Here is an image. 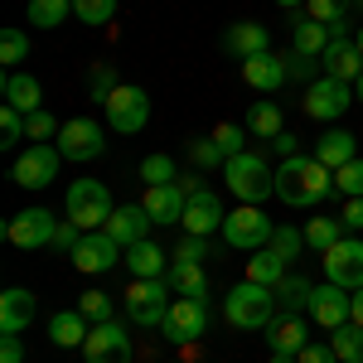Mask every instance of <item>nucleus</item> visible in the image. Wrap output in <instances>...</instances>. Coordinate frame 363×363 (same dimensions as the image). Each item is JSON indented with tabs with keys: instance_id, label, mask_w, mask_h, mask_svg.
I'll use <instances>...</instances> for the list:
<instances>
[{
	"instance_id": "f257e3e1",
	"label": "nucleus",
	"mask_w": 363,
	"mask_h": 363,
	"mask_svg": "<svg viewBox=\"0 0 363 363\" xmlns=\"http://www.w3.org/2000/svg\"><path fill=\"white\" fill-rule=\"evenodd\" d=\"M335 194V169H325L315 155H291L277 169V199L291 208H315L320 199Z\"/></svg>"
},
{
	"instance_id": "f03ea898",
	"label": "nucleus",
	"mask_w": 363,
	"mask_h": 363,
	"mask_svg": "<svg viewBox=\"0 0 363 363\" xmlns=\"http://www.w3.org/2000/svg\"><path fill=\"white\" fill-rule=\"evenodd\" d=\"M277 291L262 286V281H238L223 296V320L233 330H267L277 320Z\"/></svg>"
},
{
	"instance_id": "7ed1b4c3",
	"label": "nucleus",
	"mask_w": 363,
	"mask_h": 363,
	"mask_svg": "<svg viewBox=\"0 0 363 363\" xmlns=\"http://www.w3.org/2000/svg\"><path fill=\"white\" fill-rule=\"evenodd\" d=\"M223 184L233 189V199L262 203V199L277 194V169L267 165L262 150H242V155H233V160L223 165Z\"/></svg>"
},
{
	"instance_id": "20e7f679",
	"label": "nucleus",
	"mask_w": 363,
	"mask_h": 363,
	"mask_svg": "<svg viewBox=\"0 0 363 363\" xmlns=\"http://www.w3.org/2000/svg\"><path fill=\"white\" fill-rule=\"evenodd\" d=\"M121 306H126V320H131L136 330H160V325H165V315H169V306H174V291H169L165 277L131 281V286H126V296H121Z\"/></svg>"
},
{
	"instance_id": "39448f33",
	"label": "nucleus",
	"mask_w": 363,
	"mask_h": 363,
	"mask_svg": "<svg viewBox=\"0 0 363 363\" xmlns=\"http://www.w3.org/2000/svg\"><path fill=\"white\" fill-rule=\"evenodd\" d=\"M112 213H116V203L102 179H73L68 184V223H78L83 233H97V228H107Z\"/></svg>"
},
{
	"instance_id": "423d86ee",
	"label": "nucleus",
	"mask_w": 363,
	"mask_h": 363,
	"mask_svg": "<svg viewBox=\"0 0 363 363\" xmlns=\"http://www.w3.org/2000/svg\"><path fill=\"white\" fill-rule=\"evenodd\" d=\"M272 233H277V223L262 213V203H242V208H233L223 218V242L238 252H257L272 242Z\"/></svg>"
},
{
	"instance_id": "0eeeda50",
	"label": "nucleus",
	"mask_w": 363,
	"mask_h": 363,
	"mask_svg": "<svg viewBox=\"0 0 363 363\" xmlns=\"http://www.w3.org/2000/svg\"><path fill=\"white\" fill-rule=\"evenodd\" d=\"M58 165H63V150H58L54 140L49 145H39V140H29L25 150H20V160H15V184L20 189H49L58 179Z\"/></svg>"
},
{
	"instance_id": "6e6552de",
	"label": "nucleus",
	"mask_w": 363,
	"mask_h": 363,
	"mask_svg": "<svg viewBox=\"0 0 363 363\" xmlns=\"http://www.w3.org/2000/svg\"><path fill=\"white\" fill-rule=\"evenodd\" d=\"M145 121H150V97H145V87L121 83L112 97H107V126H112L116 136H136V131H145Z\"/></svg>"
},
{
	"instance_id": "1a4fd4ad",
	"label": "nucleus",
	"mask_w": 363,
	"mask_h": 363,
	"mask_svg": "<svg viewBox=\"0 0 363 363\" xmlns=\"http://www.w3.org/2000/svg\"><path fill=\"white\" fill-rule=\"evenodd\" d=\"M58 233V218L49 208H25V213H15L10 223H5V242L20 252H34V247H49Z\"/></svg>"
},
{
	"instance_id": "9d476101",
	"label": "nucleus",
	"mask_w": 363,
	"mask_h": 363,
	"mask_svg": "<svg viewBox=\"0 0 363 363\" xmlns=\"http://www.w3.org/2000/svg\"><path fill=\"white\" fill-rule=\"evenodd\" d=\"M83 359L87 363H131L136 359V344L126 335V325L107 320V325H92V335L83 344Z\"/></svg>"
},
{
	"instance_id": "9b49d317",
	"label": "nucleus",
	"mask_w": 363,
	"mask_h": 363,
	"mask_svg": "<svg viewBox=\"0 0 363 363\" xmlns=\"http://www.w3.org/2000/svg\"><path fill=\"white\" fill-rule=\"evenodd\" d=\"M58 150H63V160H97L102 155V145H107V136H102V126L92 121V116H73V121H63V131H58L54 140Z\"/></svg>"
},
{
	"instance_id": "f8f14e48",
	"label": "nucleus",
	"mask_w": 363,
	"mask_h": 363,
	"mask_svg": "<svg viewBox=\"0 0 363 363\" xmlns=\"http://www.w3.org/2000/svg\"><path fill=\"white\" fill-rule=\"evenodd\" d=\"M354 107V83H339V78H315L306 87V112L315 121H339V116Z\"/></svg>"
},
{
	"instance_id": "ddd939ff",
	"label": "nucleus",
	"mask_w": 363,
	"mask_h": 363,
	"mask_svg": "<svg viewBox=\"0 0 363 363\" xmlns=\"http://www.w3.org/2000/svg\"><path fill=\"white\" fill-rule=\"evenodd\" d=\"M68 257H73V267H78V272L97 277V272H112V267H121V262H126V247H121V242H112V238L97 228V233H83V242L68 252Z\"/></svg>"
},
{
	"instance_id": "4468645a",
	"label": "nucleus",
	"mask_w": 363,
	"mask_h": 363,
	"mask_svg": "<svg viewBox=\"0 0 363 363\" xmlns=\"http://www.w3.org/2000/svg\"><path fill=\"white\" fill-rule=\"evenodd\" d=\"M203 330H208V301H179V296H174L160 335H165L169 344H194V339H203Z\"/></svg>"
},
{
	"instance_id": "2eb2a0df",
	"label": "nucleus",
	"mask_w": 363,
	"mask_h": 363,
	"mask_svg": "<svg viewBox=\"0 0 363 363\" xmlns=\"http://www.w3.org/2000/svg\"><path fill=\"white\" fill-rule=\"evenodd\" d=\"M325 277L344 286V291H359L363 286V238H339L335 247L325 252Z\"/></svg>"
},
{
	"instance_id": "dca6fc26",
	"label": "nucleus",
	"mask_w": 363,
	"mask_h": 363,
	"mask_svg": "<svg viewBox=\"0 0 363 363\" xmlns=\"http://www.w3.org/2000/svg\"><path fill=\"white\" fill-rule=\"evenodd\" d=\"M306 315L315 320V325H325V330H339V325H349V315H354V291H344V286H335V281H325V286H315Z\"/></svg>"
},
{
	"instance_id": "f3484780",
	"label": "nucleus",
	"mask_w": 363,
	"mask_h": 363,
	"mask_svg": "<svg viewBox=\"0 0 363 363\" xmlns=\"http://www.w3.org/2000/svg\"><path fill=\"white\" fill-rule=\"evenodd\" d=\"M184 203H189V189L179 179L174 184H145V199H140L150 223H184Z\"/></svg>"
},
{
	"instance_id": "a211bd4d",
	"label": "nucleus",
	"mask_w": 363,
	"mask_h": 363,
	"mask_svg": "<svg viewBox=\"0 0 363 363\" xmlns=\"http://www.w3.org/2000/svg\"><path fill=\"white\" fill-rule=\"evenodd\" d=\"M320 68H325V78H339V83H359L363 54H359V44H354V34H335V39H330V49L320 54Z\"/></svg>"
},
{
	"instance_id": "6ab92c4d",
	"label": "nucleus",
	"mask_w": 363,
	"mask_h": 363,
	"mask_svg": "<svg viewBox=\"0 0 363 363\" xmlns=\"http://www.w3.org/2000/svg\"><path fill=\"white\" fill-rule=\"evenodd\" d=\"M223 199L213 194V189H199L189 194L184 203V233H199V238H208V233H223Z\"/></svg>"
},
{
	"instance_id": "aec40b11",
	"label": "nucleus",
	"mask_w": 363,
	"mask_h": 363,
	"mask_svg": "<svg viewBox=\"0 0 363 363\" xmlns=\"http://www.w3.org/2000/svg\"><path fill=\"white\" fill-rule=\"evenodd\" d=\"M34 315H39V296L25 286H10L0 296V335H25L34 325Z\"/></svg>"
},
{
	"instance_id": "412c9836",
	"label": "nucleus",
	"mask_w": 363,
	"mask_h": 363,
	"mask_svg": "<svg viewBox=\"0 0 363 363\" xmlns=\"http://www.w3.org/2000/svg\"><path fill=\"white\" fill-rule=\"evenodd\" d=\"M223 54L238 58V63H247L257 54H272V34H267V25H257V20H242V25L223 29Z\"/></svg>"
},
{
	"instance_id": "4be33fe9",
	"label": "nucleus",
	"mask_w": 363,
	"mask_h": 363,
	"mask_svg": "<svg viewBox=\"0 0 363 363\" xmlns=\"http://www.w3.org/2000/svg\"><path fill=\"white\" fill-rule=\"evenodd\" d=\"M262 335H267V349H272V354L301 359V349L310 344V325L301 320V315H277V320H272Z\"/></svg>"
},
{
	"instance_id": "5701e85b",
	"label": "nucleus",
	"mask_w": 363,
	"mask_h": 363,
	"mask_svg": "<svg viewBox=\"0 0 363 363\" xmlns=\"http://www.w3.org/2000/svg\"><path fill=\"white\" fill-rule=\"evenodd\" d=\"M145 228H150V213L140 208V203H116V213L107 218V238L112 242H121V247H136V242H145Z\"/></svg>"
},
{
	"instance_id": "b1692460",
	"label": "nucleus",
	"mask_w": 363,
	"mask_h": 363,
	"mask_svg": "<svg viewBox=\"0 0 363 363\" xmlns=\"http://www.w3.org/2000/svg\"><path fill=\"white\" fill-rule=\"evenodd\" d=\"M315 160H320L325 169H344L349 160H359V136H354V131H344V126L325 131V136L315 140Z\"/></svg>"
},
{
	"instance_id": "393cba45",
	"label": "nucleus",
	"mask_w": 363,
	"mask_h": 363,
	"mask_svg": "<svg viewBox=\"0 0 363 363\" xmlns=\"http://www.w3.org/2000/svg\"><path fill=\"white\" fill-rule=\"evenodd\" d=\"M0 92H5V107H15V112H44V87H39V78H29V73H5V83H0Z\"/></svg>"
},
{
	"instance_id": "a878e982",
	"label": "nucleus",
	"mask_w": 363,
	"mask_h": 363,
	"mask_svg": "<svg viewBox=\"0 0 363 363\" xmlns=\"http://www.w3.org/2000/svg\"><path fill=\"white\" fill-rule=\"evenodd\" d=\"M165 281H169V291H174L179 301H208V272H203L199 262H179V257H174Z\"/></svg>"
},
{
	"instance_id": "bb28decb",
	"label": "nucleus",
	"mask_w": 363,
	"mask_h": 363,
	"mask_svg": "<svg viewBox=\"0 0 363 363\" xmlns=\"http://www.w3.org/2000/svg\"><path fill=\"white\" fill-rule=\"evenodd\" d=\"M87 335H92V320H87L83 310H58V315H49V339H54L58 349H83Z\"/></svg>"
},
{
	"instance_id": "cd10ccee",
	"label": "nucleus",
	"mask_w": 363,
	"mask_h": 363,
	"mask_svg": "<svg viewBox=\"0 0 363 363\" xmlns=\"http://www.w3.org/2000/svg\"><path fill=\"white\" fill-rule=\"evenodd\" d=\"M242 83L257 87V92H277L281 83H291V73H286V58L277 54H257L242 63Z\"/></svg>"
},
{
	"instance_id": "c85d7f7f",
	"label": "nucleus",
	"mask_w": 363,
	"mask_h": 363,
	"mask_svg": "<svg viewBox=\"0 0 363 363\" xmlns=\"http://www.w3.org/2000/svg\"><path fill=\"white\" fill-rule=\"evenodd\" d=\"M121 267H131V281H155V277H165L169 272V257L160 242H136V247H126V262Z\"/></svg>"
},
{
	"instance_id": "c756f323",
	"label": "nucleus",
	"mask_w": 363,
	"mask_h": 363,
	"mask_svg": "<svg viewBox=\"0 0 363 363\" xmlns=\"http://www.w3.org/2000/svg\"><path fill=\"white\" fill-rule=\"evenodd\" d=\"M296 39H291V49L296 54H310V58H320L325 49H330V39H335V29L330 25H320V20H310V15H296Z\"/></svg>"
},
{
	"instance_id": "7c9ffc66",
	"label": "nucleus",
	"mask_w": 363,
	"mask_h": 363,
	"mask_svg": "<svg viewBox=\"0 0 363 363\" xmlns=\"http://www.w3.org/2000/svg\"><path fill=\"white\" fill-rule=\"evenodd\" d=\"M242 126H247V136H257V140H277L281 131H286V116H281L277 102L262 97L257 107H247V121H242Z\"/></svg>"
},
{
	"instance_id": "2f4dec72",
	"label": "nucleus",
	"mask_w": 363,
	"mask_h": 363,
	"mask_svg": "<svg viewBox=\"0 0 363 363\" xmlns=\"http://www.w3.org/2000/svg\"><path fill=\"white\" fill-rule=\"evenodd\" d=\"M310 296H315V286H310L306 277H296V272H286V277L277 281V310L281 315H301V310H310Z\"/></svg>"
},
{
	"instance_id": "473e14b6",
	"label": "nucleus",
	"mask_w": 363,
	"mask_h": 363,
	"mask_svg": "<svg viewBox=\"0 0 363 363\" xmlns=\"http://www.w3.org/2000/svg\"><path fill=\"white\" fill-rule=\"evenodd\" d=\"M291 272V262L286 257H277L272 247H257L252 252V262H247V281H262V286H272L277 291V281Z\"/></svg>"
},
{
	"instance_id": "72a5a7b5",
	"label": "nucleus",
	"mask_w": 363,
	"mask_h": 363,
	"mask_svg": "<svg viewBox=\"0 0 363 363\" xmlns=\"http://www.w3.org/2000/svg\"><path fill=\"white\" fill-rule=\"evenodd\" d=\"M330 349L339 354V363H363V325H339V330H330Z\"/></svg>"
},
{
	"instance_id": "f704fd0d",
	"label": "nucleus",
	"mask_w": 363,
	"mask_h": 363,
	"mask_svg": "<svg viewBox=\"0 0 363 363\" xmlns=\"http://www.w3.org/2000/svg\"><path fill=\"white\" fill-rule=\"evenodd\" d=\"M73 15V0H29V25L34 29H58Z\"/></svg>"
},
{
	"instance_id": "c9c22d12",
	"label": "nucleus",
	"mask_w": 363,
	"mask_h": 363,
	"mask_svg": "<svg viewBox=\"0 0 363 363\" xmlns=\"http://www.w3.org/2000/svg\"><path fill=\"white\" fill-rule=\"evenodd\" d=\"M339 238H344V223H339V218H310L306 223V247H315L320 257L335 247Z\"/></svg>"
},
{
	"instance_id": "e433bc0d",
	"label": "nucleus",
	"mask_w": 363,
	"mask_h": 363,
	"mask_svg": "<svg viewBox=\"0 0 363 363\" xmlns=\"http://www.w3.org/2000/svg\"><path fill=\"white\" fill-rule=\"evenodd\" d=\"M267 247L277 252V257H286V262H301V247H306V228L277 223V233H272V242H267Z\"/></svg>"
},
{
	"instance_id": "4c0bfd02",
	"label": "nucleus",
	"mask_w": 363,
	"mask_h": 363,
	"mask_svg": "<svg viewBox=\"0 0 363 363\" xmlns=\"http://www.w3.org/2000/svg\"><path fill=\"white\" fill-rule=\"evenodd\" d=\"M25 58H29V34L25 29H0V63L15 73Z\"/></svg>"
},
{
	"instance_id": "58836bf2",
	"label": "nucleus",
	"mask_w": 363,
	"mask_h": 363,
	"mask_svg": "<svg viewBox=\"0 0 363 363\" xmlns=\"http://www.w3.org/2000/svg\"><path fill=\"white\" fill-rule=\"evenodd\" d=\"M116 87H121V83H116L112 63H92V73H87V97H92L97 107H107V97H112Z\"/></svg>"
},
{
	"instance_id": "ea45409f",
	"label": "nucleus",
	"mask_w": 363,
	"mask_h": 363,
	"mask_svg": "<svg viewBox=\"0 0 363 363\" xmlns=\"http://www.w3.org/2000/svg\"><path fill=\"white\" fill-rule=\"evenodd\" d=\"M25 131H29V140L49 145V140H58V131H63V121H58L54 112H29V116H25Z\"/></svg>"
},
{
	"instance_id": "a19ab883",
	"label": "nucleus",
	"mask_w": 363,
	"mask_h": 363,
	"mask_svg": "<svg viewBox=\"0 0 363 363\" xmlns=\"http://www.w3.org/2000/svg\"><path fill=\"white\" fill-rule=\"evenodd\" d=\"M286 73H291V83H315V78H325V68H320V58H310V54H286Z\"/></svg>"
},
{
	"instance_id": "79ce46f5",
	"label": "nucleus",
	"mask_w": 363,
	"mask_h": 363,
	"mask_svg": "<svg viewBox=\"0 0 363 363\" xmlns=\"http://www.w3.org/2000/svg\"><path fill=\"white\" fill-rule=\"evenodd\" d=\"M174 160L169 155H145L140 160V184H174Z\"/></svg>"
},
{
	"instance_id": "37998d69",
	"label": "nucleus",
	"mask_w": 363,
	"mask_h": 363,
	"mask_svg": "<svg viewBox=\"0 0 363 363\" xmlns=\"http://www.w3.org/2000/svg\"><path fill=\"white\" fill-rule=\"evenodd\" d=\"M189 160H194L199 169H208V165H228L223 145H218L213 136H199V140H189Z\"/></svg>"
},
{
	"instance_id": "c03bdc74",
	"label": "nucleus",
	"mask_w": 363,
	"mask_h": 363,
	"mask_svg": "<svg viewBox=\"0 0 363 363\" xmlns=\"http://www.w3.org/2000/svg\"><path fill=\"white\" fill-rule=\"evenodd\" d=\"M306 15L320 20V25H330L335 34H344V5L339 0H306Z\"/></svg>"
},
{
	"instance_id": "a18cd8bd",
	"label": "nucleus",
	"mask_w": 363,
	"mask_h": 363,
	"mask_svg": "<svg viewBox=\"0 0 363 363\" xmlns=\"http://www.w3.org/2000/svg\"><path fill=\"white\" fill-rule=\"evenodd\" d=\"M335 194L363 199V160H349L344 169H335Z\"/></svg>"
},
{
	"instance_id": "49530a36",
	"label": "nucleus",
	"mask_w": 363,
	"mask_h": 363,
	"mask_svg": "<svg viewBox=\"0 0 363 363\" xmlns=\"http://www.w3.org/2000/svg\"><path fill=\"white\" fill-rule=\"evenodd\" d=\"M73 15H78L83 25H107L116 15V0H73Z\"/></svg>"
},
{
	"instance_id": "de8ad7c7",
	"label": "nucleus",
	"mask_w": 363,
	"mask_h": 363,
	"mask_svg": "<svg viewBox=\"0 0 363 363\" xmlns=\"http://www.w3.org/2000/svg\"><path fill=\"white\" fill-rule=\"evenodd\" d=\"M78 310H83L92 325H107V320H112V301H107V291H83V296H78Z\"/></svg>"
},
{
	"instance_id": "09e8293b",
	"label": "nucleus",
	"mask_w": 363,
	"mask_h": 363,
	"mask_svg": "<svg viewBox=\"0 0 363 363\" xmlns=\"http://www.w3.org/2000/svg\"><path fill=\"white\" fill-rule=\"evenodd\" d=\"M213 140L223 145V155L233 160V155H242V145H247V126H233V121H218V126H213Z\"/></svg>"
},
{
	"instance_id": "8fccbe9b",
	"label": "nucleus",
	"mask_w": 363,
	"mask_h": 363,
	"mask_svg": "<svg viewBox=\"0 0 363 363\" xmlns=\"http://www.w3.org/2000/svg\"><path fill=\"white\" fill-rule=\"evenodd\" d=\"M29 131H25V112L15 107H0V145H20Z\"/></svg>"
},
{
	"instance_id": "3c124183",
	"label": "nucleus",
	"mask_w": 363,
	"mask_h": 363,
	"mask_svg": "<svg viewBox=\"0 0 363 363\" xmlns=\"http://www.w3.org/2000/svg\"><path fill=\"white\" fill-rule=\"evenodd\" d=\"M174 257H179V262H203V257H208V238L184 233V238H179V247H174Z\"/></svg>"
},
{
	"instance_id": "603ef678",
	"label": "nucleus",
	"mask_w": 363,
	"mask_h": 363,
	"mask_svg": "<svg viewBox=\"0 0 363 363\" xmlns=\"http://www.w3.org/2000/svg\"><path fill=\"white\" fill-rule=\"evenodd\" d=\"M78 242H83V228H78V223H58V233H54V242H49V247H58V252H73Z\"/></svg>"
},
{
	"instance_id": "864d4df0",
	"label": "nucleus",
	"mask_w": 363,
	"mask_h": 363,
	"mask_svg": "<svg viewBox=\"0 0 363 363\" xmlns=\"http://www.w3.org/2000/svg\"><path fill=\"white\" fill-rule=\"evenodd\" d=\"M339 223H344V233H363V199H349V203H344Z\"/></svg>"
},
{
	"instance_id": "5fc2aeb1",
	"label": "nucleus",
	"mask_w": 363,
	"mask_h": 363,
	"mask_svg": "<svg viewBox=\"0 0 363 363\" xmlns=\"http://www.w3.org/2000/svg\"><path fill=\"white\" fill-rule=\"evenodd\" d=\"M296 363H339V354L330 349V344H306V349H301V359H296Z\"/></svg>"
},
{
	"instance_id": "6e6d98bb",
	"label": "nucleus",
	"mask_w": 363,
	"mask_h": 363,
	"mask_svg": "<svg viewBox=\"0 0 363 363\" xmlns=\"http://www.w3.org/2000/svg\"><path fill=\"white\" fill-rule=\"evenodd\" d=\"M0 363H25V344H20V335L0 339Z\"/></svg>"
},
{
	"instance_id": "4d7b16f0",
	"label": "nucleus",
	"mask_w": 363,
	"mask_h": 363,
	"mask_svg": "<svg viewBox=\"0 0 363 363\" xmlns=\"http://www.w3.org/2000/svg\"><path fill=\"white\" fill-rule=\"evenodd\" d=\"M296 145H301V140L291 136V131H281V136H277V140H272V150H277L281 160H291V155H301V150H296Z\"/></svg>"
},
{
	"instance_id": "13d9d810",
	"label": "nucleus",
	"mask_w": 363,
	"mask_h": 363,
	"mask_svg": "<svg viewBox=\"0 0 363 363\" xmlns=\"http://www.w3.org/2000/svg\"><path fill=\"white\" fill-rule=\"evenodd\" d=\"M349 320H354V325H363V286L354 291V315H349Z\"/></svg>"
},
{
	"instance_id": "bf43d9fd",
	"label": "nucleus",
	"mask_w": 363,
	"mask_h": 363,
	"mask_svg": "<svg viewBox=\"0 0 363 363\" xmlns=\"http://www.w3.org/2000/svg\"><path fill=\"white\" fill-rule=\"evenodd\" d=\"M281 10H306V0H277Z\"/></svg>"
},
{
	"instance_id": "052dcab7",
	"label": "nucleus",
	"mask_w": 363,
	"mask_h": 363,
	"mask_svg": "<svg viewBox=\"0 0 363 363\" xmlns=\"http://www.w3.org/2000/svg\"><path fill=\"white\" fill-rule=\"evenodd\" d=\"M354 102L363 107V73H359V83H354Z\"/></svg>"
},
{
	"instance_id": "680f3d73",
	"label": "nucleus",
	"mask_w": 363,
	"mask_h": 363,
	"mask_svg": "<svg viewBox=\"0 0 363 363\" xmlns=\"http://www.w3.org/2000/svg\"><path fill=\"white\" fill-rule=\"evenodd\" d=\"M267 363H296V359H286V354H272V359H267Z\"/></svg>"
},
{
	"instance_id": "e2e57ef3",
	"label": "nucleus",
	"mask_w": 363,
	"mask_h": 363,
	"mask_svg": "<svg viewBox=\"0 0 363 363\" xmlns=\"http://www.w3.org/2000/svg\"><path fill=\"white\" fill-rule=\"evenodd\" d=\"M354 44H359V54H363V25H359V34H354Z\"/></svg>"
},
{
	"instance_id": "0e129e2a",
	"label": "nucleus",
	"mask_w": 363,
	"mask_h": 363,
	"mask_svg": "<svg viewBox=\"0 0 363 363\" xmlns=\"http://www.w3.org/2000/svg\"><path fill=\"white\" fill-rule=\"evenodd\" d=\"M339 5H344V10H349V0H339Z\"/></svg>"
}]
</instances>
